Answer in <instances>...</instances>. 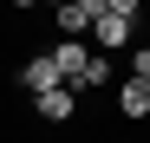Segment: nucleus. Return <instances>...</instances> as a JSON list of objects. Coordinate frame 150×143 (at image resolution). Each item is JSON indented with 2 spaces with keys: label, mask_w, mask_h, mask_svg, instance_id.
<instances>
[{
  "label": "nucleus",
  "mask_w": 150,
  "mask_h": 143,
  "mask_svg": "<svg viewBox=\"0 0 150 143\" xmlns=\"http://www.w3.org/2000/svg\"><path fill=\"white\" fill-rule=\"evenodd\" d=\"M52 65H59V78H65V91H91V85H105L111 78V65L105 59H91L79 39H59V52H52Z\"/></svg>",
  "instance_id": "nucleus-1"
},
{
  "label": "nucleus",
  "mask_w": 150,
  "mask_h": 143,
  "mask_svg": "<svg viewBox=\"0 0 150 143\" xmlns=\"http://www.w3.org/2000/svg\"><path fill=\"white\" fill-rule=\"evenodd\" d=\"M131 20H137V0H105V13H98V46H124L131 39Z\"/></svg>",
  "instance_id": "nucleus-2"
},
{
  "label": "nucleus",
  "mask_w": 150,
  "mask_h": 143,
  "mask_svg": "<svg viewBox=\"0 0 150 143\" xmlns=\"http://www.w3.org/2000/svg\"><path fill=\"white\" fill-rule=\"evenodd\" d=\"M98 13H105V0H65V7H59V33L79 39L85 26H98Z\"/></svg>",
  "instance_id": "nucleus-3"
},
{
  "label": "nucleus",
  "mask_w": 150,
  "mask_h": 143,
  "mask_svg": "<svg viewBox=\"0 0 150 143\" xmlns=\"http://www.w3.org/2000/svg\"><path fill=\"white\" fill-rule=\"evenodd\" d=\"M20 85H26L33 98H46V91H65V78H59V65H52V59H26V72H20Z\"/></svg>",
  "instance_id": "nucleus-4"
},
{
  "label": "nucleus",
  "mask_w": 150,
  "mask_h": 143,
  "mask_svg": "<svg viewBox=\"0 0 150 143\" xmlns=\"http://www.w3.org/2000/svg\"><path fill=\"white\" fill-rule=\"evenodd\" d=\"M33 104H39L46 124H65V117L79 111V91H46V98H33Z\"/></svg>",
  "instance_id": "nucleus-5"
},
{
  "label": "nucleus",
  "mask_w": 150,
  "mask_h": 143,
  "mask_svg": "<svg viewBox=\"0 0 150 143\" xmlns=\"http://www.w3.org/2000/svg\"><path fill=\"white\" fill-rule=\"evenodd\" d=\"M117 104H124V117H144V111H150V85H137V78H131V85L117 91Z\"/></svg>",
  "instance_id": "nucleus-6"
},
{
  "label": "nucleus",
  "mask_w": 150,
  "mask_h": 143,
  "mask_svg": "<svg viewBox=\"0 0 150 143\" xmlns=\"http://www.w3.org/2000/svg\"><path fill=\"white\" fill-rule=\"evenodd\" d=\"M131 78H137V85H150V46L137 52V65H131Z\"/></svg>",
  "instance_id": "nucleus-7"
}]
</instances>
